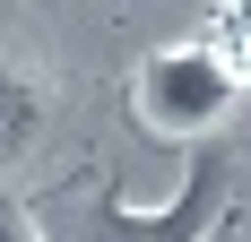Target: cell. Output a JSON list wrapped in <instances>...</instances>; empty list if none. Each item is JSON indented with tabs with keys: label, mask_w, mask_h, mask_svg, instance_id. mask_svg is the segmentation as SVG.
<instances>
[{
	"label": "cell",
	"mask_w": 251,
	"mask_h": 242,
	"mask_svg": "<svg viewBox=\"0 0 251 242\" xmlns=\"http://www.w3.org/2000/svg\"><path fill=\"white\" fill-rule=\"evenodd\" d=\"M234 96H243V78L217 61L208 44H165L139 61V78H130V104H139V121H148L156 139H208L217 121L234 113Z\"/></svg>",
	"instance_id": "6da1fadb"
},
{
	"label": "cell",
	"mask_w": 251,
	"mask_h": 242,
	"mask_svg": "<svg viewBox=\"0 0 251 242\" xmlns=\"http://www.w3.org/2000/svg\"><path fill=\"white\" fill-rule=\"evenodd\" d=\"M226 156H200L191 165V182H182L165 208H122V199H104L96 217V242H208V225H217V208H226Z\"/></svg>",
	"instance_id": "7a4b0ae2"
},
{
	"label": "cell",
	"mask_w": 251,
	"mask_h": 242,
	"mask_svg": "<svg viewBox=\"0 0 251 242\" xmlns=\"http://www.w3.org/2000/svg\"><path fill=\"white\" fill-rule=\"evenodd\" d=\"M35 130H44V87H35V78L0 52V173L35 147Z\"/></svg>",
	"instance_id": "3957f363"
},
{
	"label": "cell",
	"mask_w": 251,
	"mask_h": 242,
	"mask_svg": "<svg viewBox=\"0 0 251 242\" xmlns=\"http://www.w3.org/2000/svg\"><path fill=\"white\" fill-rule=\"evenodd\" d=\"M208 52H217V61H226L234 78H251V9H217V18H208V35H200Z\"/></svg>",
	"instance_id": "277c9868"
},
{
	"label": "cell",
	"mask_w": 251,
	"mask_h": 242,
	"mask_svg": "<svg viewBox=\"0 0 251 242\" xmlns=\"http://www.w3.org/2000/svg\"><path fill=\"white\" fill-rule=\"evenodd\" d=\"M0 242H44V234H35V217H26L18 199H0Z\"/></svg>",
	"instance_id": "5b68a950"
}]
</instances>
